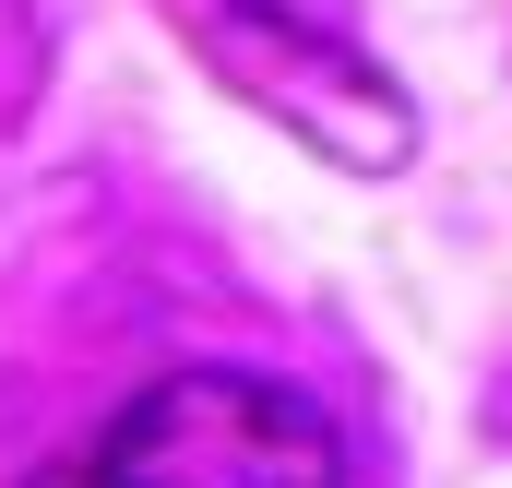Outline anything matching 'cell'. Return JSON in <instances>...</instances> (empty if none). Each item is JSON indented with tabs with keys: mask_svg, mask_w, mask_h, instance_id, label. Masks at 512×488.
<instances>
[{
	"mask_svg": "<svg viewBox=\"0 0 512 488\" xmlns=\"http://www.w3.org/2000/svg\"><path fill=\"white\" fill-rule=\"evenodd\" d=\"M36 488H346V441L262 369H167Z\"/></svg>",
	"mask_w": 512,
	"mask_h": 488,
	"instance_id": "obj_1",
	"label": "cell"
},
{
	"mask_svg": "<svg viewBox=\"0 0 512 488\" xmlns=\"http://www.w3.org/2000/svg\"><path fill=\"white\" fill-rule=\"evenodd\" d=\"M191 12V36L227 60V84L251 96V108H274L286 131H310L322 155H346V167H393L405 143H417V120L393 108V84L358 60V48H334L322 24H298V12H274V0H179Z\"/></svg>",
	"mask_w": 512,
	"mask_h": 488,
	"instance_id": "obj_2",
	"label": "cell"
}]
</instances>
